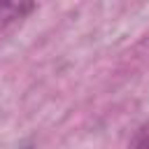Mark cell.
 Returning <instances> with one entry per match:
<instances>
[{"label":"cell","mask_w":149,"mask_h":149,"mask_svg":"<svg viewBox=\"0 0 149 149\" xmlns=\"http://www.w3.org/2000/svg\"><path fill=\"white\" fill-rule=\"evenodd\" d=\"M35 9H37L35 2H0V33H2L7 26L26 19V16H28L30 12H35Z\"/></svg>","instance_id":"cell-1"},{"label":"cell","mask_w":149,"mask_h":149,"mask_svg":"<svg viewBox=\"0 0 149 149\" xmlns=\"http://www.w3.org/2000/svg\"><path fill=\"white\" fill-rule=\"evenodd\" d=\"M128 149H149V119L135 130V135H133Z\"/></svg>","instance_id":"cell-2"}]
</instances>
